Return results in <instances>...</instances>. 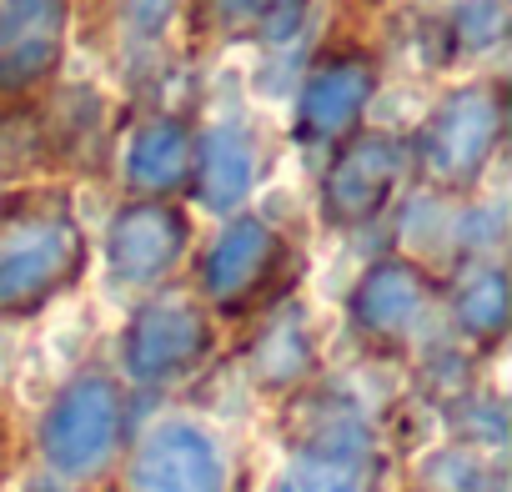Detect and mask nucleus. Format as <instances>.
Returning a JSON list of instances; mask_svg holds the SVG:
<instances>
[{"mask_svg": "<svg viewBox=\"0 0 512 492\" xmlns=\"http://www.w3.org/2000/svg\"><path fill=\"white\" fill-rule=\"evenodd\" d=\"M86 267V236L66 211L0 221V317H26L56 302Z\"/></svg>", "mask_w": 512, "mask_h": 492, "instance_id": "f257e3e1", "label": "nucleus"}, {"mask_svg": "<svg viewBox=\"0 0 512 492\" xmlns=\"http://www.w3.org/2000/svg\"><path fill=\"white\" fill-rule=\"evenodd\" d=\"M191 126L176 116H151L136 126L131 146H126V186L136 196H166L176 186H186L191 176Z\"/></svg>", "mask_w": 512, "mask_h": 492, "instance_id": "4468645a", "label": "nucleus"}, {"mask_svg": "<svg viewBox=\"0 0 512 492\" xmlns=\"http://www.w3.org/2000/svg\"><path fill=\"white\" fill-rule=\"evenodd\" d=\"M372 427L357 407H322L272 492H362L372 477Z\"/></svg>", "mask_w": 512, "mask_h": 492, "instance_id": "423d86ee", "label": "nucleus"}, {"mask_svg": "<svg viewBox=\"0 0 512 492\" xmlns=\"http://www.w3.org/2000/svg\"><path fill=\"white\" fill-rule=\"evenodd\" d=\"M427 307H432L427 272L407 257H387L362 272V282L352 287L347 317L367 342H407L422 327Z\"/></svg>", "mask_w": 512, "mask_h": 492, "instance_id": "9d476101", "label": "nucleus"}, {"mask_svg": "<svg viewBox=\"0 0 512 492\" xmlns=\"http://www.w3.org/2000/svg\"><path fill=\"white\" fill-rule=\"evenodd\" d=\"M191 226L176 206H166L161 196H141L131 206H121L106 226V272L121 287H156L166 282L181 257H186Z\"/></svg>", "mask_w": 512, "mask_h": 492, "instance_id": "0eeeda50", "label": "nucleus"}, {"mask_svg": "<svg viewBox=\"0 0 512 492\" xmlns=\"http://www.w3.org/2000/svg\"><path fill=\"white\" fill-rule=\"evenodd\" d=\"M277 257H282V241L262 216H226V226L201 257V292L216 307H241L251 292H262Z\"/></svg>", "mask_w": 512, "mask_h": 492, "instance_id": "9b49d317", "label": "nucleus"}, {"mask_svg": "<svg viewBox=\"0 0 512 492\" xmlns=\"http://www.w3.org/2000/svg\"><path fill=\"white\" fill-rule=\"evenodd\" d=\"M126 492H226V452L191 417L156 422L126 467Z\"/></svg>", "mask_w": 512, "mask_h": 492, "instance_id": "6e6552de", "label": "nucleus"}, {"mask_svg": "<svg viewBox=\"0 0 512 492\" xmlns=\"http://www.w3.org/2000/svg\"><path fill=\"white\" fill-rule=\"evenodd\" d=\"M502 141V96L492 86H457L422 121L407 161L442 191L472 186Z\"/></svg>", "mask_w": 512, "mask_h": 492, "instance_id": "7ed1b4c3", "label": "nucleus"}, {"mask_svg": "<svg viewBox=\"0 0 512 492\" xmlns=\"http://www.w3.org/2000/svg\"><path fill=\"white\" fill-rule=\"evenodd\" d=\"M221 16L262 41H292L307 21V0H221Z\"/></svg>", "mask_w": 512, "mask_h": 492, "instance_id": "f3484780", "label": "nucleus"}, {"mask_svg": "<svg viewBox=\"0 0 512 492\" xmlns=\"http://www.w3.org/2000/svg\"><path fill=\"white\" fill-rule=\"evenodd\" d=\"M176 11H181V0H121V16L136 36H161Z\"/></svg>", "mask_w": 512, "mask_h": 492, "instance_id": "6ab92c4d", "label": "nucleus"}, {"mask_svg": "<svg viewBox=\"0 0 512 492\" xmlns=\"http://www.w3.org/2000/svg\"><path fill=\"white\" fill-rule=\"evenodd\" d=\"M126 437V397L106 372L71 377L41 422V457L66 482H91L111 467Z\"/></svg>", "mask_w": 512, "mask_h": 492, "instance_id": "f03ea898", "label": "nucleus"}, {"mask_svg": "<svg viewBox=\"0 0 512 492\" xmlns=\"http://www.w3.org/2000/svg\"><path fill=\"white\" fill-rule=\"evenodd\" d=\"M66 0H0V91L41 86L66 56Z\"/></svg>", "mask_w": 512, "mask_h": 492, "instance_id": "1a4fd4ad", "label": "nucleus"}, {"mask_svg": "<svg viewBox=\"0 0 512 492\" xmlns=\"http://www.w3.org/2000/svg\"><path fill=\"white\" fill-rule=\"evenodd\" d=\"M502 0H462V6L452 11V36H457V46L462 51H487V46H497L502 41Z\"/></svg>", "mask_w": 512, "mask_h": 492, "instance_id": "a211bd4d", "label": "nucleus"}, {"mask_svg": "<svg viewBox=\"0 0 512 492\" xmlns=\"http://www.w3.org/2000/svg\"><path fill=\"white\" fill-rule=\"evenodd\" d=\"M206 352H211V327L191 297H151L121 337L126 377L141 387H166L191 377Z\"/></svg>", "mask_w": 512, "mask_h": 492, "instance_id": "39448f33", "label": "nucleus"}, {"mask_svg": "<svg viewBox=\"0 0 512 492\" xmlns=\"http://www.w3.org/2000/svg\"><path fill=\"white\" fill-rule=\"evenodd\" d=\"M452 317L477 342L502 337V327H507V277L492 262L467 267V277L457 282V297H452Z\"/></svg>", "mask_w": 512, "mask_h": 492, "instance_id": "dca6fc26", "label": "nucleus"}, {"mask_svg": "<svg viewBox=\"0 0 512 492\" xmlns=\"http://www.w3.org/2000/svg\"><path fill=\"white\" fill-rule=\"evenodd\" d=\"M372 91H377V71L357 56H332L322 61L307 81H302V96H297V136L302 141H317V146H332L342 136L357 131L362 111L372 106Z\"/></svg>", "mask_w": 512, "mask_h": 492, "instance_id": "f8f14e48", "label": "nucleus"}, {"mask_svg": "<svg viewBox=\"0 0 512 492\" xmlns=\"http://www.w3.org/2000/svg\"><path fill=\"white\" fill-rule=\"evenodd\" d=\"M186 181L196 186V201L206 211L231 216L256 186V146H251V136L241 126H231V121L201 131L196 146H191V176Z\"/></svg>", "mask_w": 512, "mask_h": 492, "instance_id": "ddd939ff", "label": "nucleus"}, {"mask_svg": "<svg viewBox=\"0 0 512 492\" xmlns=\"http://www.w3.org/2000/svg\"><path fill=\"white\" fill-rule=\"evenodd\" d=\"M407 166H412L407 146L397 136H387V131H352V136H342V146H337V156H332V166L322 176V216L332 226H367V221H377L392 206Z\"/></svg>", "mask_w": 512, "mask_h": 492, "instance_id": "20e7f679", "label": "nucleus"}, {"mask_svg": "<svg viewBox=\"0 0 512 492\" xmlns=\"http://www.w3.org/2000/svg\"><path fill=\"white\" fill-rule=\"evenodd\" d=\"M251 367H256V377H262L267 387H292V382L307 377V367H312V327L302 322V312L272 317V327L262 332V342H256Z\"/></svg>", "mask_w": 512, "mask_h": 492, "instance_id": "2eb2a0df", "label": "nucleus"}]
</instances>
